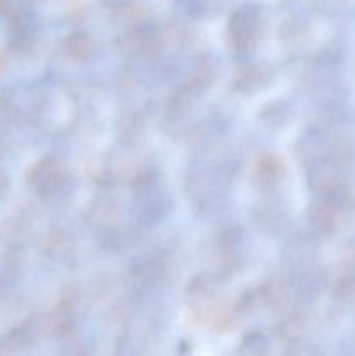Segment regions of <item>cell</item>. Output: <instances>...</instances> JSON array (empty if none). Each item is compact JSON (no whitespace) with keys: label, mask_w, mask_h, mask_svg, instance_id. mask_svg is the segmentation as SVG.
Here are the masks:
<instances>
[{"label":"cell","mask_w":355,"mask_h":356,"mask_svg":"<svg viewBox=\"0 0 355 356\" xmlns=\"http://www.w3.org/2000/svg\"><path fill=\"white\" fill-rule=\"evenodd\" d=\"M31 186L40 195H52L65 183V172L58 160L45 159L33 167L30 176Z\"/></svg>","instance_id":"6da1fadb"},{"label":"cell","mask_w":355,"mask_h":356,"mask_svg":"<svg viewBox=\"0 0 355 356\" xmlns=\"http://www.w3.org/2000/svg\"><path fill=\"white\" fill-rule=\"evenodd\" d=\"M334 221H336V204L331 198L322 200L312 209V222L319 229L333 228Z\"/></svg>","instance_id":"7a4b0ae2"},{"label":"cell","mask_w":355,"mask_h":356,"mask_svg":"<svg viewBox=\"0 0 355 356\" xmlns=\"http://www.w3.org/2000/svg\"><path fill=\"white\" fill-rule=\"evenodd\" d=\"M68 47L70 56H73L75 59H87L94 54L96 51V45H94L93 38L86 37V35H75L68 40L66 44Z\"/></svg>","instance_id":"3957f363"},{"label":"cell","mask_w":355,"mask_h":356,"mask_svg":"<svg viewBox=\"0 0 355 356\" xmlns=\"http://www.w3.org/2000/svg\"><path fill=\"white\" fill-rule=\"evenodd\" d=\"M73 329H75V320H73L72 315H68V313H56V315L51 316V320H49V330H51V334H54V336H70Z\"/></svg>","instance_id":"277c9868"},{"label":"cell","mask_w":355,"mask_h":356,"mask_svg":"<svg viewBox=\"0 0 355 356\" xmlns=\"http://www.w3.org/2000/svg\"><path fill=\"white\" fill-rule=\"evenodd\" d=\"M282 172V167L281 163H278L277 159H274V156H267V159H263L260 162V167H258V174H260L261 181L263 183H267V181H277V177L281 176Z\"/></svg>","instance_id":"5b68a950"},{"label":"cell","mask_w":355,"mask_h":356,"mask_svg":"<svg viewBox=\"0 0 355 356\" xmlns=\"http://www.w3.org/2000/svg\"><path fill=\"white\" fill-rule=\"evenodd\" d=\"M33 339H35V334H33V329H31L30 325L19 327V329L13 330V334L9 336V343L13 344L14 348L28 346V344L33 343Z\"/></svg>","instance_id":"8992f818"},{"label":"cell","mask_w":355,"mask_h":356,"mask_svg":"<svg viewBox=\"0 0 355 356\" xmlns=\"http://www.w3.org/2000/svg\"><path fill=\"white\" fill-rule=\"evenodd\" d=\"M6 190H7V176L3 170H0V198L3 197Z\"/></svg>","instance_id":"52a82bcc"},{"label":"cell","mask_w":355,"mask_h":356,"mask_svg":"<svg viewBox=\"0 0 355 356\" xmlns=\"http://www.w3.org/2000/svg\"><path fill=\"white\" fill-rule=\"evenodd\" d=\"M2 68H3V63H2V59H0V72H2Z\"/></svg>","instance_id":"ba28073f"}]
</instances>
